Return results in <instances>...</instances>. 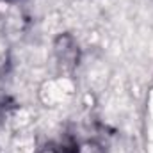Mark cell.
<instances>
[{
    "label": "cell",
    "instance_id": "1",
    "mask_svg": "<svg viewBox=\"0 0 153 153\" xmlns=\"http://www.w3.org/2000/svg\"><path fill=\"white\" fill-rule=\"evenodd\" d=\"M38 153H80L78 144H46Z\"/></svg>",
    "mask_w": 153,
    "mask_h": 153
}]
</instances>
